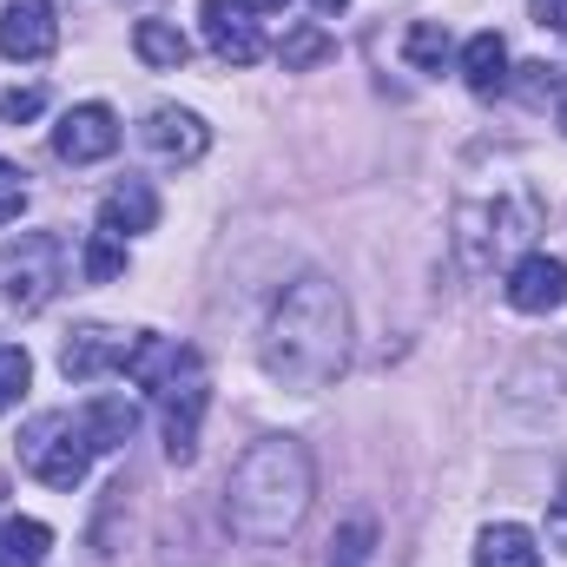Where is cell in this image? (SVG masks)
I'll return each mask as SVG.
<instances>
[{
	"instance_id": "13",
	"label": "cell",
	"mask_w": 567,
	"mask_h": 567,
	"mask_svg": "<svg viewBox=\"0 0 567 567\" xmlns=\"http://www.w3.org/2000/svg\"><path fill=\"white\" fill-rule=\"evenodd\" d=\"M158 225V192L145 185V178H120L106 198H100V231H113V238H140Z\"/></svg>"
},
{
	"instance_id": "1",
	"label": "cell",
	"mask_w": 567,
	"mask_h": 567,
	"mask_svg": "<svg viewBox=\"0 0 567 567\" xmlns=\"http://www.w3.org/2000/svg\"><path fill=\"white\" fill-rule=\"evenodd\" d=\"M258 357H265V377L297 390V396L330 390L343 357H350V303H343V290L330 278H317V271L284 284V297L265 317Z\"/></svg>"
},
{
	"instance_id": "3",
	"label": "cell",
	"mask_w": 567,
	"mask_h": 567,
	"mask_svg": "<svg viewBox=\"0 0 567 567\" xmlns=\"http://www.w3.org/2000/svg\"><path fill=\"white\" fill-rule=\"evenodd\" d=\"M60 284H66V238L27 231V238L0 245V330L33 317V310H47Z\"/></svg>"
},
{
	"instance_id": "27",
	"label": "cell",
	"mask_w": 567,
	"mask_h": 567,
	"mask_svg": "<svg viewBox=\"0 0 567 567\" xmlns=\"http://www.w3.org/2000/svg\"><path fill=\"white\" fill-rule=\"evenodd\" d=\"M535 20H542L548 33H567V0H535Z\"/></svg>"
},
{
	"instance_id": "5",
	"label": "cell",
	"mask_w": 567,
	"mask_h": 567,
	"mask_svg": "<svg viewBox=\"0 0 567 567\" xmlns=\"http://www.w3.org/2000/svg\"><path fill=\"white\" fill-rule=\"evenodd\" d=\"M126 377H133L140 390H152V396H165V390H178V383L205 377V363H198V350H192V343L140 330V337H133V350H126Z\"/></svg>"
},
{
	"instance_id": "11",
	"label": "cell",
	"mask_w": 567,
	"mask_h": 567,
	"mask_svg": "<svg viewBox=\"0 0 567 567\" xmlns=\"http://www.w3.org/2000/svg\"><path fill=\"white\" fill-rule=\"evenodd\" d=\"M508 303L528 310V317H548L567 303V265L548 258V251H528L515 271H508Z\"/></svg>"
},
{
	"instance_id": "30",
	"label": "cell",
	"mask_w": 567,
	"mask_h": 567,
	"mask_svg": "<svg viewBox=\"0 0 567 567\" xmlns=\"http://www.w3.org/2000/svg\"><path fill=\"white\" fill-rule=\"evenodd\" d=\"M561 133H567V113H561Z\"/></svg>"
},
{
	"instance_id": "24",
	"label": "cell",
	"mask_w": 567,
	"mask_h": 567,
	"mask_svg": "<svg viewBox=\"0 0 567 567\" xmlns=\"http://www.w3.org/2000/svg\"><path fill=\"white\" fill-rule=\"evenodd\" d=\"M40 113H47V93H40V86H7V93H0V120H7V126H27V120H40Z\"/></svg>"
},
{
	"instance_id": "16",
	"label": "cell",
	"mask_w": 567,
	"mask_h": 567,
	"mask_svg": "<svg viewBox=\"0 0 567 567\" xmlns=\"http://www.w3.org/2000/svg\"><path fill=\"white\" fill-rule=\"evenodd\" d=\"M133 53H140L152 73H178V66L192 60V40H185L172 20H140V27H133Z\"/></svg>"
},
{
	"instance_id": "7",
	"label": "cell",
	"mask_w": 567,
	"mask_h": 567,
	"mask_svg": "<svg viewBox=\"0 0 567 567\" xmlns=\"http://www.w3.org/2000/svg\"><path fill=\"white\" fill-rule=\"evenodd\" d=\"M198 20H205V47H212L225 66H251V60H265V33H258V20H251L245 0H205Z\"/></svg>"
},
{
	"instance_id": "8",
	"label": "cell",
	"mask_w": 567,
	"mask_h": 567,
	"mask_svg": "<svg viewBox=\"0 0 567 567\" xmlns=\"http://www.w3.org/2000/svg\"><path fill=\"white\" fill-rule=\"evenodd\" d=\"M126 350H133L126 330L86 323V330H73V337L60 343V377H66V383H93V377H106V370H126Z\"/></svg>"
},
{
	"instance_id": "18",
	"label": "cell",
	"mask_w": 567,
	"mask_h": 567,
	"mask_svg": "<svg viewBox=\"0 0 567 567\" xmlns=\"http://www.w3.org/2000/svg\"><path fill=\"white\" fill-rule=\"evenodd\" d=\"M80 416H86L93 442H100V455H106V449H126V435L140 429V403H133V396H93Z\"/></svg>"
},
{
	"instance_id": "20",
	"label": "cell",
	"mask_w": 567,
	"mask_h": 567,
	"mask_svg": "<svg viewBox=\"0 0 567 567\" xmlns=\"http://www.w3.org/2000/svg\"><path fill=\"white\" fill-rule=\"evenodd\" d=\"M377 561V522L370 515H350L337 528V548H330V567H370Z\"/></svg>"
},
{
	"instance_id": "19",
	"label": "cell",
	"mask_w": 567,
	"mask_h": 567,
	"mask_svg": "<svg viewBox=\"0 0 567 567\" xmlns=\"http://www.w3.org/2000/svg\"><path fill=\"white\" fill-rule=\"evenodd\" d=\"M449 53H455V40H449V27H442V20H416V27L403 33V60H410L416 73H442V66H449Z\"/></svg>"
},
{
	"instance_id": "6",
	"label": "cell",
	"mask_w": 567,
	"mask_h": 567,
	"mask_svg": "<svg viewBox=\"0 0 567 567\" xmlns=\"http://www.w3.org/2000/svg\"><path fill=\"white\" fill-rule=\"evenodd\" d=\"M53 152H60L66 165H100V158H113V152H120V113L100 106V100L73 106V113L53 126Z\"/></svg>"
},
{
	"instance_id": "25",
	"label": "cell",
	"mask_w": 567,
	"mask_h": 567,
	"mask_svg": "<svg viewBox=\"0 0 567 567\" xmlns=\"http://www.w3.org/2000/svg\"><path fill=\"white\" fill-rule=\"evenodd\" d=\"M20 212H27V172L0 158V225H13Z\"/></svg>"
},
{
	"instance_id": "23",
	"label": "cell",
	"mask_w": 567,
	"mask_h": 567,
	"mask_svg": "<svg viewBox=\"0 0 567 567\" xmlns=\"http://www.w3.org/2000/svg\"><path fill=\"white\" fill-rule=\"evenodd\" d=\"M27 383H33V363H27V350L20 343H0V416L27 396Z\"/></svg>"
},
{
	"instance_id": "10",
	"label": "cell",
	"mask_w": 567,
	"mask_h": 567,
	"mask_svg": "<svg viewBox=\"0 0 567 567\" xmlns=\"http://www.w3.org/2000/svg\"><path fill=\"white\" fill-rule=\"evenodd\" d=\"M140 133H145V145H152L158 158H172V165H198V158L212 152V126H205L198 113H185V106H152Z\"/></svg>"
},
{
	"instance_id": "21",
	"label": "cell",
	"mask_w": 567,
	"mask_h": 567,
	"mask_svg": "<svg viewBox=\"0 0 567 567\" xmlns=\"http://www.w3.org/2000/svg\"><path fill=\"white\" fill-rule=\"evenodd\" d=\"M80 271L93 284H113L120 271H126V238H113V231H93L86 238V258H80Z\"/></svg>"
},
{
	"instance_id": "9",
	"label": "cell",
	"mask_w": 567,
	"mask_h": 567,
	"mask_svg": "<svg viewBox=\"0 0 567 567\" xmlns=\"http://www.w3.org/2000/svg\"><path fill=\"white\" fill-rule=\"evenodd\" d=\"M53 47H60L53 0H7V13H0V53L7 60H47Z\"/></svg>"
},
{
	"instance_id": "2",
	"label": "cell",
	"mask_w": 567,
	"mask_h": 567,
	"mask_svg": "<svg viewBox=\"0 0 567 567\" xmlns=\"http://www.w3.org/2000/svg\"><path fill=\"white\" fill-rule=\"evenodd\" d=\"M310 495H317V468H310V449L297 435H258L231 482H225V522L238 542L251 548H284L303 515H310Z\"/></svg>"
},
{
	"instance_id": "28",
	"label": "cell",
	"mask_w": 567,
	"mask_h": 567,
	"mask_svg": "<svg viewBox=\"0 0 567 567\" xmlns=\"http://www.w3.org/2000/svg\"><path fill=\"white\" fill-rule=\"evenodd\" d=\"M245 7H251V13H284L290 0H245Z\"/></svg>"
},
{
	"instance_id": "14",
	"label": "cell",
	"mask_w": 567,
	"mask_h": 567,
	"mask_svg": "<svg viewBox=\"0 0 567 567\" xmlns=\"http://www.w3.org/2000/svg\"><path fill=\"white\" fill-rule=\"evenodd\" d=\"M475 567H542V548L522 522H488L475 535Z\"/></svg>"
},
{
	"instance_id": "17",
	"label": "cell",
	"mask_w": 567,
	"mask_h": 567,
	"mask_svg": "<svg viewBox=\"0 0 567 567\" xmlns=\"http://www.w3.org/2000/svg\"><path fill=\"white\" fill-rule=\"evenodd\" d=\"M53 555V528L33 522V515H13L0 522V567H47Z\"/></svg>"
},
{
	"instance_id": "4",
	"label": "cell",
	"mask_w": 567,
	"mask_h": 567,
	"mask_svg": "<svg viewBox=\"0 0 567 567\" xmlns=\"http://www.w3.org/2000/svg\"><path fill=\"white\" fill-rule=\"evenodd\" d=\"M93 455H100V442H93L86 416H73V410H47L20 435V468L33 482H47V488H80Z\"/></svg>"
},
{
	"instance_id": "15",
	"label": "cell",
	"mask_w": 567,
	"mask_h": 567,
	"mask_svg": "<svg viewBox=\"0 0 567 567\" xmlns=\"http://www.w3.org/2000/svg\"><path fill=\"white\" fill-rule=\"evenodd\" d=\"M462 80H468V93H502V80H508V47H502V33H475L468 47H462Z\"/></svg>"
},
{
	"instance_id": "12",
	"label": "cell",
	"mask_w": 567,
	"mask_h": 567,
	"mask_svg": "<svg viewBox=\"0 0 567 567\" xmlns=\"http://www.w3.org/2000/svg\"><path fill=\"white\" fill-rule=\"evenodd\" d=\"M158 403H165V455L185 468V462L198 455V423H205V403H212V390H205V377H192V383L165 390Z\"/></svg>"
},
{
	"instance_id": "29",
	"label": "cell",
	"mask_w": 567,
	"mask_h": 567,
	"mask_svg": "<svg viewBox=\"0 0 567 567\" xmlns=\"http://www.w3.org/2000/svg\"><path fill=\"white\" fill-rule=\"evenodd\" d=\"M310 7H317V13H343L350 0H310Z\"/></svg>"
},
{
	"instance_id": "26",
	"label": "cell",
	"mask_w": 567,
	"mask_h": 567,
	"mask_svg": "<svg viewBox=\"0 0 567 567\" xmlns=\"http://www.w3.org/2000/svg\"><path fill=\"white\" fill-rule=\"evenodd\" d=\"M548 548H561L567 555V488L548 502Z\"/></svg>"
},
{
	"instance_id": "22",
	"label": "cell",
	"mask_w": 567,
	"mask_h": 567,
	"mask_svg": "<svg viewBox=\"0 0 567 567\" xmlns=\"http://www.w3.org/2000/svg\"><path fill=\"white\" fill-rule=\"evenodd\" d=\"M284 73H303V66H317V60H330V33L323 27H290L284 33Z\"/></svg>"
}]
</instances>
